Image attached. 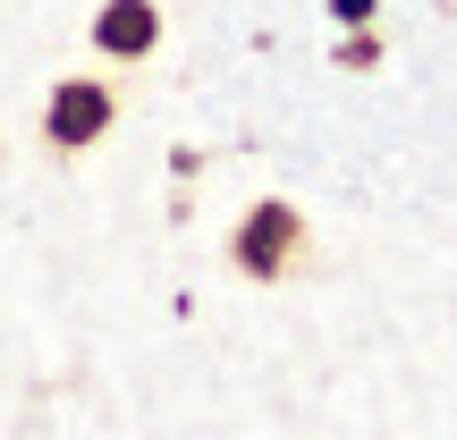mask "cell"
<instances>
[{"mask_svg": "<svg viewBox=\"0 0 457 440\" xmlns=\"http://www.w3.org/2000/svg\"><path fill=\"white\" fill-rule=\"evenodd\" d=\"M162 43V9L153 0H102L94 9V51L102 60H153Z\"/></svg>", "mask_w": 457, "mask_h": 440, "instance_id": "cell-3", "label": "cell"}, {"mask_svg": "<svg viewBox=\"0 0 457 440\" xmlns=\"http://www.w3.org/2000/svg\"><path fill=\"white\" fill-rule=\"evenodd\" d=\"M330 9H339V17H373V0H330Z\"/></svg>", "mask_w": 457, "mask_h": 440, "instance_id": "cell-4", "label": "cell"}, {"mask_svg": "<svg viewBox=\"0 0 457 440\" xmlns=\"http://www.w3.org/2000/svg\"><path fill=\"white\" fill-rule=\"evenodd\" d=\"M228 262H237V279H262V288L288 279V271H305V212L279 203V195H262L254 212L228 228Z\"/></svg>", "mask_w": 457, "mask_h": 440, "instance_id": "cell-1", "label": "cell"}, {"mask_svg": "<svg viewBox=\"0 0 457 440\" xmlns=\"http://www.w3.org/2000/svg\"><path fill=\"white\" fill-rule=\"evenodd\" d=\"M111 119H119L111 85L102 77H68V85H51V102H43V145L51 153H85V145L111 136Z\"/></svg>", "mask_w": 457, "mask_h": 440, "instance_id": "cell-2", "label": "cell"}]
</instances>
